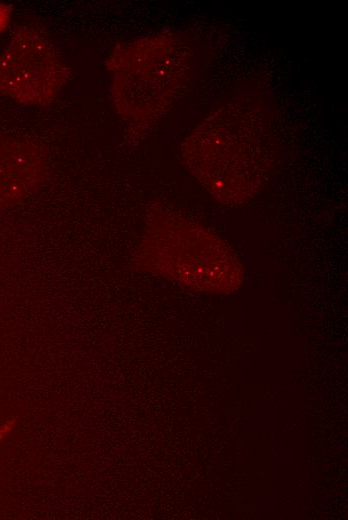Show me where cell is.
I'll use <instances>...</instances> for the list:
<instances>
[{
  "instance_id": "cell-5",
  "label": "cell",
  "mask_w": 348,
  "mask_h": 520,
  "mask_svg": "<svg viewBox=\"0 0 348 520\" xmlns=\"http://www.w3.org/2000/svg\"><path fill=\"white\" fill-rule=\"evenodd\" d=\"M12 12V5L0 3V34L7 28L12 16Z\"/></svg>"
},
{
  "instance_id": "cell-3",
  "label": "cell",
  "mask_w": 348,
  "mask_h": 520,
  "mask_svg": "<svg viewBox=\"0 0 348 520\" xmlns=\"http://www.w3.org/2000/svg\"><path fill=\"white\" fill-rule=\"evenodd\" d=\"M194 135L208 142L209 157L215 160L193 168L199 178L221 197L239 196L242 190L257 186L264 171L261 132L246 128V124L207 122ZM191 168V169H192Z\"/></svg>"
},
{
  "instance_id": "cell-4",
  "label": "cell",
  "mask_w": 348,
  "mask_h": 520,
  "mask_svg": "<svg viewBox=\"0 0 348 520\" xmlns=\"http://www.w3.org/2000/svg\"><path fill=\"white\" fill-rule=\"evenodd\" d=\"M43 176L44 157L36 145L17 139L0 142V209L31 195Z\"/></svg>"
},
{
  "instance_id": "cell-2",
  "label": "cell",
  "mask_w": 348,
  "mask_h": 520,
  "mask_svg": "<svg viewBox=\"0 0 348 520\" xmlns=\"http://www.w3.org/2000/svg\"><path fill=\"white\" fill-rule=\"evenodd\" d=\"M69 77L51 41L31 26L17 28L0 56V93L26 105H49Z\"/></svg>"
},
{
  "instance_id": "cell-1",
  "label": "cell",
  "mask_w": 348,
  "mask_h": 520,
  "mask_svg": "<svg viewBox=\"0 0 348 520\" xmlns=\"http://www.w3.org/2000/svg\"><path fill=\"white\" fill-rule=\"evenodd\" d=\"M184 56L167 35L116 47L107 60L114 105L130 132L153 126L170 107L181 85Z\"/></svg>"
}]
</instances>
